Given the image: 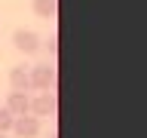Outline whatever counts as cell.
<instances>
[{"mask_svg": "<svg viewBox=\"0 0 147 138\" xmlns=\"http://www.w3.org/2000/svg\"><path fill=\"white\" fill-rule=\"evenodd\" d=\"M55 64H34L31 71H28V77H31V89L37 92H46V89H55Z\"/></svg>", "mask_w": 147, "mask_h": 138, "instance_id": "obj_1", "label": "cell"}, {"mask_svg": "<svg viewBox=\"0 0 147 138\" xmlns=\"http://www.w3.org/2000/svg\"><path fill=\"white\" fill-rule=\"evenodd\" d=\"M12 46H16L22 55H34L43 49V40L34 34V31H28V28H18L16 34H12Z\"/></svg>", "mask_w": 147, "mask_h": 138, "instance_id": "obj_2", "label": "cell"}, {"mask_svg": "<svg viewBox=\"0 0 147 138\" xmlns=\"http://www.w3.org/2000/svg\"><path fill=\"white\" fill-rule=\"evenodd\" d=\"M55 110H58L55 89H46V92H40L37 98H31V110H28V114H34V117H55Z\"/></svg>", "mask_w": 147, "mask_h": 138, "instance_id": "obj_3", "label": "cell"}, {"mask_svg": "<svg viewBox=\"0 0 147 138\" xmlns=\"http://www.w3.org/2000/svg\"><path fill=\"white\" fill-rule=\"evenodd\" d=\"M12 132H16L18 138H37L43 132V120L34 117V114H22V117H16V123H12Z\"/></svg>", "mask_w": 147, "mask_h": 138, "instance_id": "obj_4", "label": "cell"}, {"mask_svg": "<svg viewBox=\"0 0 147 138\" xmlns=\"http://www.w3.org/2000/svg\"><path fill=\"white\" fill-rule=\"evenodd\" d=\"M9 89H16V92H28V89H31V77H28L25 64L9 68Z\"/></svg>", "mask_w": 147, "mask_h": 138, "instance_id": "obj_5", "label": "cell"}, {"mask_svg": "<svg viewBox=\"0 0 147 138\" xmlns=\"http://www.w3.org/2000/svg\"><path fill=\"white\" fill-rule=\"evenodd\" d=\"M6 108L12 110V114H16V117H22V114H28V110H31V98H28V92H9L6 95Z\"/></svg>", "mask_w": 147, "mask_h": 138, "instance_id": "obj_6", "label": "cell"}, {"mask_svg": "<svg viewBox=\"0 0 147 138\" xmlns=\"http://www.w3.org/2000/svg\"><path fill=\"white\" fill-rule=\"evenodd\" d=\"M31 9H34L40 18H55V12H58V0H34Z\"/></svg>", "mask_w": 147, "mask_h": 138, "instance_id": "obj_7", "label": "cell"}, {"mask_svg": "<svg viewBox=\"0 0 147 138\" xmlns=\"http://www.w3.org/2000/svg\"><path fill=\"white\" fill-rule=\"evenodd\" d=\"M12 123H16V114L3 104L0 108V132H12Z\"/></svg>", "mask_w": 147, "mask_h": 138, "instance_id": "obj_8", "label": "cell"}, {"mask_svg": "<svg viewBox=\"0 0 147 138\" xmlns=\"http://www.w3.org/2000/svg\"><path fill=\"white\" fill-rule=\"evenodd\" d=\"M46 52H49V55H55V52H58V37H55V34H49V40H46Z\"/></svg>", "mask_w": 147, "mask_h": 138, "instance_id": "obj_9", "label": "cell"}, {"mask_svg": "<svg viewBox=\"0 0 147 138\" xmlns=\"http://www.w3.org/2000/svg\"><path fill=\"white\" fill-rule=\"evenodd\" d=\"M0 138H6V132H0Z\"/></svg>", "mask_w": 147, "mask_h": 138, "instance_id": "obj_10", "label": "cell"}]
</instances>
